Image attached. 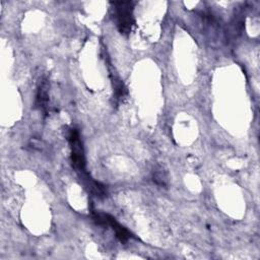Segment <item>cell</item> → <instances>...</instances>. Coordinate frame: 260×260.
<instances>
[{
	"label": "cell",
	"instance_id": "obj_3",
	"mask_svg": "<svg viewBox=\"0 0 260 260\" xmlns=\"http://www.w3.org/2000/svg\"><path fill=\"white\" fill-rule=\"evenodd\" d=\"M93 219L96 221V223L105 226H110L112 230L115 232L116 237L121 241V242H126L129 240L132 236L128 230H126L124 226H122L113 216L107 213L103 212H93Z\"/></svg>",
	"mask_w": 260,
	"mask_h": 260
},
{
	"label": "cell",
	"instance_id": "obj_4",
	"mask_svg": "<svg viewBox=\"0 0 260 260\" xmlns=\"http://www.w3.org/2000/svg\"><path fill=\"white\" fill-rule=\"evenodd\" d=\"M48 89H49V83L48 80L43 79L39 85V88L37 90V95H36V107L42 110L43 112H47L48 109V103H49V94H48Z\"/></svg>",
	"mask_w": 260,
	"mask_h": 260
},
{
	"label": "cell",
	"instance_id": "obj_2",
	"mask_svg": "<svg viewBox=\"0 0 260 260\" xmlns=\"http://www.w3.org/2000/svg\"><path fill=\"white\" fill-rule=\"evenodd\" d=\"M115 6V14L117 20V26L122 34H128L134 23L133 19V4L129 1L113 2Z\"/></svg>",
	"mask_w": 260,
	"mask_h": 260
},
{
	"label": "cell",
	"instance_id": "obj_1",
	"mask_svg": "<svg viewBox=\"0 0 260 260\" xmlns=\"http://www.w3.org/2000/svg\"><path fill=\"white\" fill-rule=\"evenodd\" d=\"M67 140L71 149V161L73 167L81 173L85 172V157L82 142L77 129L70 128L67 132Z\"/></svg>",
	"mask_w": 260,
	"mask_h": 260
}]
</instances>
